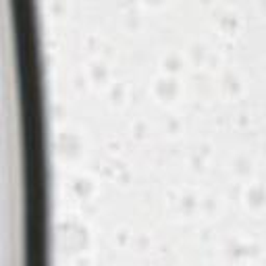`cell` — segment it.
I'll list each match as a JSON object with an SVG mask.
<instances>
[{
	"instance_id": "6da1fadb",
	"label": "cell",
	"mask_w": 266,
	"mask_h": 266,
	"mask_svg": "<svg viewBox=\"0 0 266 266\" xmlns=\"http://www.w3.org/2000/svg\"><path fill=\"white\" fill-rule=\"evenodd\" d=\"M58 237L63 239V252L71 258L83 254L90 247V229L75 214H69L58 225Z\"/></svg>"
},
{
	"instance_id": "7a4b0ae2",
	"label": "cell",
	"mask_w": 266,
	"mask_h": 266,
	"mask_svg": "<svg viewBox=\"0 0 266 266\" xmlns=\"http://www.w3.org/2000/svg\"><path fill=\"white\" fill-rule=\"evenodd\" d=\"M54 146L63 160H77L83 154V137L75 129H60L54 139Z\"/></svg>"
},
{
	"instance_id": "3957f363",
	"label": "cell",
	"mask_w": 266,
	"mask_h": 266,
	"mask_svg": "<svg viewBox=\"0 0 266 266\" xmlns=\"http://www.w3.org/2000/svg\"><path fill=\"white\" fill-rule=\"evenodd\" d=\"M152 94L160 102H173L179 98V94H181V81L175 75L160 73V75H156L152 81Z\"/></svg>"
},
{
	"instance_id": "277c9868",
	"label": "cell",
	"mask_w": 266,
	"mask_h": 266,
	"mask_svg": "<svg viewBox=\"0 0 266 266\" xmlns=\"http://www.w3.org/2000/svg\"><path fill=\"white\" fill-rule=\"evenodd\" d=\"M69 191L73 193V196L77 200H81V202H87L92 196H94V191H96V183L90 175H83V173H79V175H73L69 179Z\"/></svg>"
},
{
	"instance_id": "5b68a950",
	"label": "cell",
	"mask_w": 266,
	"mask_h": 266,
	"mask_svg": "<svg viewBox=\"0 0 266 266\" xmlns=\"http://www.w3.org/2000/svg\"><path fill=\"white\" fill-rule=\"evenodd\" d=\"M212 17H214L218 29L223 31V33H227V35H233L239 29V25H241V21H239V15L235 11H231V8H227V6H214Z\"/></svg>"
},
{
	"instance_id": "8992f818",
	"label": "cell",
	"mask_w": 266,
	"mask_h": 266,
	"mask_svg": "<svg viewBox=\"0 0 266 266\" xmlns=\"http://www.w3.org/2000/svg\"><path fill=\"white\" fill-rule=\"evenodd\" d=\"M243 202H245V206L252 208V210L264 208L266 206V187H264L262 183H258V181L245 185V189H243Z\"/></svg>"
},
{
	"instance_id": "52a82bcc",
	"label": "cell",
	"mask_w": 266,
	"mask_h": 266,
	"mask_svg": "<svg viewBox=\"0 0 266 266\" xmlns=\"http://www.w3.org/2000/svg\"><path fill=\"white\" fill-rule=\"evenodd\" d=\"M87 77H90V81L96 83V85H104L108 81L110 77V69H108V63H106L104 58H92L90 63H87Z\"/></svg>"
},
{
	"instance_id": "ba28073f",
	"label": "cell",
	"mask_w": 266,
	"mask_h": 266,
	"mask_svg": "<svg viewBox=\"0 0 266 266\" xmlns=\"http://www.w3.org/2000/svg\"><path fill=\"white\" fill-rule=\"evenodd\" d=\"M183 67H185V58L177 50L164 52L162 58H160V69H162V73H166V75H175L177 77V73H181Z\"/></svg>"
},
{
	"instance_id": "9c48e42d",
	"label": "cell",
	"mask_w": 266,
	"mask_h": 266,
	"mask_svg": "<svg viewBox=\"0 0 266 266\" xmlns=\"http://www.w3.org/2000/svg\"><path fill=\"white\" fill-rule=\"evenodd\" d=\"M220 90L227 96H237L241 92V79L235 73L233 69H225L223 75H220Z\"/></svg>"
},
{
	"instance_id": "30bf717a",
	"label": "cell",
	"mask_w": 266,
	"mask_h": 266,
	"mask_svg": "<svg viewBox=\"0 0 266 266\" xmlns=\"http://www.w3.org/2000/svg\"><path fill=\"white\" fill-rule=\"evenodd\" d=\"M223 254H225V258L229 262H233V264L245 260L243 241H241V239H237V237H229L227 241H225V245H223Z\"/></svg>"
},
{
	"instance_id": "8fae6325",
	"label": "cell",
	"mask_w": 266,
	"mask_h": 266,
	"mask_svg": "<svg viewBox=\"0 0 266 266\" xmlns=\"http://www.w3.org/2000/svg\"><path fill=\"white\" fill-rule=\"evenodd\" d=\"M231 171L239 179H245V177H250L254 171V160L247 154H235L231 158Z\"/></svg>"
},
{
	"instance_id": "7c38bea8",
	"label": "cell",
	"mask_w": 266,
	"mask_h": 266,
	"mask_svg": "<svg viewBox=\"0 0 266 266\" xmlns=\"http://www.w3.org/2000/svg\"><path fill=\"white\" fill-rule=\"evenodd\" d=\"M210 54V48H208V44L206 42H202V40H191L187 44V56L191 63H196V65H204L206 63V58Z\"/></svg>"
},
{
	"instance_id": "4fadbf2b",
	"label": "cell",
	"mask_w": 266,
	"mask_h": 266,
	"mask_svg": "<svg viewBox=\"0 0 266 266\" xmlns=\"http://www.w3.org/2000/svg\"><path fill=\"white\" fill-rule=\"evenodd\" d=\"M175 202H177V210L183 212V214H193L200 208V196L196 191H183Z\"/></svg>"
},
{
	"instance_id": "5bb4252c",
	"label": "cell",
	"mask_w": 266,
	"mask_h": 266,
	"mask_svg": "<svg viewBox=\"0 0 266 266\" xmlns=\"http://www.w3.org/2000/svg\"><path fill=\"white\" fill-rule=\"evenodd\" d=\"M108 100H110V104H114V106L123 104V100H125V85L119 83V81L110 83V85H108Z\"/></svg>"
},
{
	"instance_id": "9a60e30c",
	"label": "cell",
	"mask_w": 266,
	"mask_h": 266,
	"mask_svg": "<svg viewBox=\"0 0 266 266\" xmlns=\"http://www.w3.org/2000/svg\"><path fill=\"white\" fill-rule=\"evenodd\" d=\"M139 17H141V13H139V6L137 4H129L125 8V13H123V19H125L127 27H137V25H139Z\"/></svg>"
},
{
	"instance_id": "2e32d148",
	"label": "cell",
	"mask_w": 266,
	"mask_h": 266,
	"mask_svg": "<svg viewBox=\"0 0 266 266\" xmlns=\"http://www.w3.org/2000/svg\"><path fill=\"white\" fill-rule=\"evenodd\" d=\"M189 166H191V171H196V173L204 171V166H206V156L200 154L198 150H196V152H191V156H189Z\"/></svg>"
},
{
	"instance_id": "e0dca14e",
	"label": "cell",
	"mask_w": 266,
	"mask_h": 266,
	"mask_svg": "<svg viewBox=\"0 0 266 266\" xmlns=\"http://www.w3.org/2000/svg\"><path fill=\"white\" fill-rule=\"evenodd\" d=\"M200 210L210 214V212L216 210V198L214 196H202L200 198Z\"/></svg>"
},
{
	"instance_id": "ac0fdd59",
	"label": "cell",
	"mask_w": 266,
	"mask_h": 266,
	"mask_svg": "<svg viewBox=\"0 0 266 266\" xmlns=\"http://www.w3.org/2000/svg\"><path fill=\"white\" fill-rule=\"evenodd\" d=\"M131 243H133V247H135L137 252H146L148 247H150V237L144 235V233H139V235H135V237L131 239Z\"/></svg>"
},
{
	"instance_id": "d6986e66",
	"label": "cell",
	"mask_w": 266,
	"mask_h": 266,
	"mask_svg": "<svg viewBox=\"0 0 266 266\" xmlns=\"http://www.w3.org/2000/svg\"><path fill=\"white\" fill-rule=\"evenodd\" d=\"M131 239H133V235L129 233V229H125V227L117 229V233H114V241H117V245H127Z\"/></svg>"
},
{
	"instance_id": "ffe728a7",
	"label": "cell",
	"mask_w": 266,
	"mask_h": 266,
	"mask_svg": "<svg viewBox=\"0 0 266 266\" xmlns=\"http://www.w3.org/2000/svg\"><path fill=\"white\" fill-rule=\"evenodd\" d=\"M73 83L77 90H85L87 83H90V77H87V73H83V71H79V73H75L73 77Z\"/></svg>"
},
{
	"instance_id": "44dd1931",
	"label": "cell",
	"mask_w": 266,
	"mask_h": 266,
	"mask_svg": "<svg viewBox=\"0 0 266 266\" xmlns=\"http://www.w3.org/2000/svg\"><path fill=\"white\" fill-rule=\"evenodd\" d=\"M133 135H135L137 139H144L146 137V133H148V125L144 121H137V123H133Z\"/></svg>"
},
{
	"instance_id": "7402d4cb",
	"label": "cell",
	"mask_w": 266,
	"mask_h": 266,
	"mask_svg": "<svg viewBox=\"0 0 266 266\" xmlns=\"http://www.w3.org/2000/svg\"><path fill=\"white\" fill-rule=\"evenodd\" d=\"M114 179H117V183H121V185H129V181H131V173H129V168H123V171L114 173Z\"/></svg>"
},
{
	"instance_id": "603a6c76",
	"label": "cell",
	"mask_w": 266,
	"mask_h": 266,
	"mask_svg": "<svg viewBox=\"0 0 266 266\" xmlns=\"http://www.w3.org/2000/svg\"><path fill=\"white\" fill-rule=\"evenodd\" d=\"M218 63H220V56H218V54H214V52L210 50V54H208V58H206V63H204V67L214 69V67H218Z\"/></svg>"
},
{
	"instance_id": "cb8c5ba5",
	"label": "cell",
	"mask_w": 266,
	"mask_h": 266,
	"mask_svg": "<svg viewBox=\"0 0 266 266\" xmlns=\"http://www.w3.org/2000/svg\"><path fill=\"white\" fill-rule=\"evenodd\" d=\"M179 127H181V123H179V119H177V117H171L166 121V129L171 133H177V131H179Z\"/></svg>"
},
{
	"instance_id": "d4e9b609",
	"label": "cell",
	"mask_w": 266,
	"mask_h": 266,
	"mask_svg": "<svg viewBox=\"0 0 266 266\" xmlns=\"http://www.w3.org/2000/svg\"><path fill=\"white\" fill-rule=\"evenodd\" d=\"M50 8H52L54 13H63V11H65V4H63V2H50Z\"/></svg>"
},
{
	"instance_id": "484cf974",
	"label": "cell",
	"mask_w": 266,
	"mask_h": 266,
	"mask_svg": "<svg viewBox=\"0 0 266 266\" xmlns=\"http://www.w3.org/2000/svg\"><path fill=\"white\" fill-rule=\"evenodd\" d=\"M262 266H266V254L262 256Z\"/></svg>"
},
{
	"instance_id": "4316f807",
	"label": "cell",
	"mask_w": 266,
	"mask_h": 266,
	"mask_svg": "<svg viewBox=\"0 0 266 266\" xmlns=\"http://www.w3.org/2000/svg\"><path fill=\"white\" fill-rule=\"evenodd\" d=\"M264 67H266V63H264Z\"/></svg>"
}]
</instances>
